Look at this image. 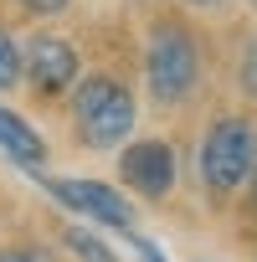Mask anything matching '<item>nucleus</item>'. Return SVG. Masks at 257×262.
Returning a JSON list of instances; mask_svg holds the SVG:
<instances>
[{"mask_svg":"<svg viewBox=\"0 0 257 262\" xmlns=\"http://www.w3.org/2000/svg\"><path fill=\"white\" fill-rule=\"evenodd\" d=\"M144 77H149V93L155 103L175 108L190 98L196 77H201V47L196 36L180 26V21H160L149 31V52H144Z\"/></svg>","mask_w":257,"mask_h":262,"instance_id":"nucleus-1","label":"nucleus"},{"mask_svg":"<svg viewBox=\"0 0 257 262\" xmlns=\"http://www.w3.org/2000/svg\"><path fill=\"white\" fill-rule=\"evenodd\" d=\"M72 123L88 149H118L134 128V93L113 77H88L72 98Z\"/></svg>","mask_w":257,"mask_h":262,"instance_id":"nucleus-2","label":"nucleus"},{"mask_svg":"<svg viewBox=\"0 0 257 262\" xmlns=\"http://www.w3.org/2000/svg\"><path fill=\"white\" fill-rule=\"evenodd\" d=\"M257 165V123L252 118H216L201 144V180L216 195H231L252 180Z\"/></svg>","mask_w":257,"mask_h":262,"instance_id":"nucleus-3","label":"nucleus"},{"mask_svg":"<svg viewBox=\"0 0 257 262\" xmlns=\"http://www.w3.org/2000/svg\"><path fill=\"white\" fill-rule=\"evenodd\" d=\"M47 190H52V201H62L67 211H77V216H88V221H98V226H118V231H128L134 226V206H128L123 195H118V185H103V180H41Z\"/></svg>","mask_w":257,"mask_h":262,"instance_id":"nucleus-4","label":"nucleus"},{"mask_svg":"<svg viewBox=\"0 0 257 262\" xmlns=\"http://www.w3.org/2000/svg\"><path fill=\"white\" fill-rule=\"evenodd\" d=\"M118 175L144 201H165L175 190V149L165 139H139V144H128L118 155Z\"/></svg>","mask_w":257,"mask_h":262,"instance_id":"nucleus-5","label":"nucleus"},{"mask_svg":"<svg viewBox=\"0 0 257 262\" xmlns=\"http://www.w3.org/2000/svg\"><path fill=\"white\" fill-rule=\"evenodd\" d=\"M21 72L31 77V88H36V93L57 98L62 88H72V82H77V47H72L67 36H36V41H26Z\"/></svg>","mask_w":257,"mask_h":262,"instance_id":"nucleus-6","label":"nucleus"},{"mask_svg":"<svg viewBox=\"0 0 257 262\" xmlns=\"http://www.w3.org/2000/svg\"><path fill=\"white\" fill-rule=\"evenodd\" d=\"M0 149H6L16 165H26L31 175H41V165H47V139L11 108H0Z\"/></svg>","mask_w":257,"mask_h":262,"instance_id":"nucleus-7","label":"nucleus"},{"mask_svg":"<svg viewBox=\"0 0 257 262\" xmlns=\"http://www.w3.org/2000/svg\"><path fill=\"white\" fill-rule=\"evenodd\" d=\"M67 247H72L82 262H118V252H108V242H98V236L82 231V226H67Z\"/></svg>","mask_w":257,"mask_h":262,"instance_id":"nucleus-8","label":"nucleus"},{"mask_svg":"<svg viewBox=\"0 0 257 262\" xmlns=\"http://www.w3.org/2000/svg\"><path fill=\"white\" fill-rule=\"evenodd\" d=\"M21 82V47H16V36L0 26V93L6 88H16Z\"/></svg>","mask_w":257,"mask_h":262,"instance_id":"nucleus-9","label":"nucleus"},{"mask_svg":"<svg viewBox=\"0 0 257 262\" xmlns=\"http://www.w3.org/2000/svg\"><path fill=\"white\" fill-rule=\"evenodd\" d=\"M242 88L257 98V41L247 47V57H242Z\"/></svg>","mask_w":257,"mask_h":262,"instance_id":"nucleus-10","label":"nucleus"},{"mask_svg":"<svg viewBox=\"0 0 257 262\" xmlns=\"http://www.w3.org/2000/svg\"><path fill=\"white\" fill-rule=\"evenodd\" d=\"M0 262H52V257H47V252H31V247H6Z\"/></svg>","mask_w":257,"mask_h":262,"instance_id":"nucleus-11","label":"nucleus"},{"mask_svg":"<svg viewBox=\"0 0 257 262\" xmlns=\"http://www.w3.org/2000/svg\"><path fill=\"white\" fill-rule=\"evenodd\" d=\"M21 6L31 16H57V11H67V0H21Z\"/></svg>","mask_w":257,"mask_h":262,"instance_id":"nucleus-12","label":"nucleus"},{"mask_svg":"<svg viewBox=\"0 0 257 262\" xmlns=\"http://www.w3.org/2000/svg\"><path fill=\"white\" fill-rule=\"evenodd\" d=\"M190 6H221V0H190Z\"/></svg>","mask_w":257,"mask_h":262,"instance_id":"nucleus-13","label":"nucleus"},{"mask_svg":"<svg viewBox=\"0 0 257 262\" xmlns=\"http://www.w3.org/2000/svg\"><path fill=\"white\" fill-rule=\"evenodd\" d=\"M252 185H257V165H252Z\"/></svg>","mask_w":257,"mask_h":262,"instance_id":"nucleus-14","label":"nucleus"},{"mask_svg":"<svg viewBox=\"0 0 257 262\" xmlns=\"http://www.w3.org/2000/svg\"><path fill=\"white\" fill-rule=\"evenodd\" d=\"M252 6H257V0H252Z\"/></svg>","mask_w":257,"mask_h":262,"instance_id":"nucleus-15","label":"nucleus"}]
</instances>
